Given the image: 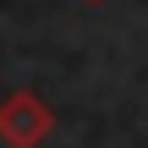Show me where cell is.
Returning a JSON list of instances; mask_svg holds the SVG:
<instances>
[{"label": "cell", "mask_w": 148, "mask_h": 148, "mask_svg": "<svg viewBox=\"0 0 148 148\" xmlns=\"http://www.w3.org/2000/svg\"><path fill=\"white\" fill-rule=\"evenodd\" d=\"M49 132H55V110L33 88H16L0 99V143L5 148H44Z\"/></svg>", "instance_id": "obj_1"}]
</instances>
